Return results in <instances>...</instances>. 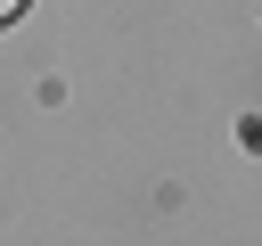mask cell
<instances>
[{"instance_id": "obj_1", "label": "cell", "mask_w": 262, "mask_h": 246, "mask_svg": "<svg viewBox=\"0 0 262 246\" xmlns=\"http://www.w3.org/2000/svg\"><path fill=\"white\" fill-rule=\"evenodd\" d=\"M16 8H25V0H0V16H16Z\"/></svg>"}]
</instances>
